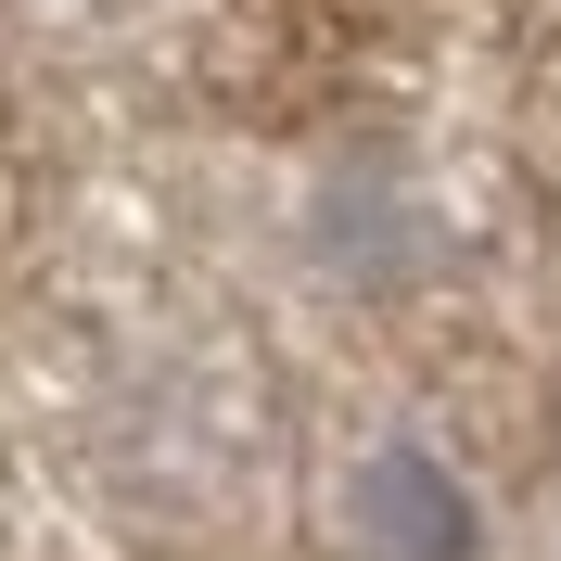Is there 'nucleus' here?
Here are the masks:
<instances>
[{"label":"nucleus","mask_w":561,"mask_h":561,"mask_svg":"<svg viewBox=\"0 0 561 561\" xmlns=\"http://www.w3.org/2000/svg\"><path fill=\"white\" fill-rule=\"evenodd\" d=\"M345 536H357V561H459L472 549V497L421 447H370L345 485Z\"/></svg>","instance_id":"nucleus-1"}]
</instances>
